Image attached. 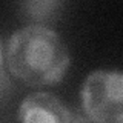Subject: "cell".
<instances>
[{
    "instance_id": "obj_2",
    "label": "cell",
    "mask_w": 123,
    "mask_h": 123,
    "mask_svg": "<svg viewBox=\"0 0 123 123\" xmlns=\"http://www.w3.org/2000/svg\"><path fill=\"white\" fill-rule=\"evenodd\" d=\"M123 75L120 71H94L82 88L83 111L91 120L120 123L123 120Z\"/></svg>"
},
{
    "instance_id": "obj_1",
    "label": "cell",
    "mask_w": 123,
    "mask_h": 123,
    "mask_svg": "<svg viewBox=\"0 0 123 123\" xmlns=\"http://www.w3.org/2000/svg\"><path fill=\"white\" fill-rule=\"evenodd\" d=\"M9 71L31 86L51 85L63 79L69 68V52L57 32L46 26L18 29L8 43Z\"/></svg>"
},
{
    "instance_id": "obj_3",
    "label": "cell",
    "mask_w": 123,
    "mask_h": 123,
    "mask_svg": "<svg viewBox=\"0 0 123 123\" xmlns=\"http://www.w3.org/2000/svg\"><path fill=\"white\" fill-rule=\"evenodd\" d=\"M18 120L25 123H68L72 120V115L55 95L36 92L22 102Z\"/></svg>"
},
{
    "instance_id": "obj_4",
    "label": "cell",
    "mask_w": 123,
    "mask_h": 123,
    "mask_svg": "<svg viewBox=\"0 0 123 123\" xmlns=\"http://www.w3.org/2000/svg\"><path fill=\"white\" fill-rule=\"evenodd\" d=\"M0 66H2V43H0Z\"/></svg>"
}]
</instances>
